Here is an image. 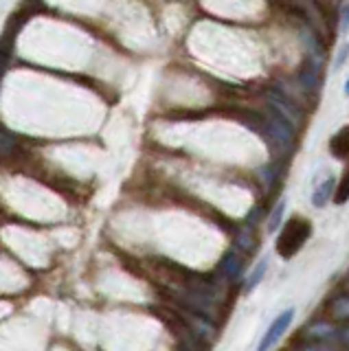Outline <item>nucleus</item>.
I'll list each match as a JSON object with an SVG mask.
<instances>
[{"label":"nucleus","mask_w":349,"mask_h":351,"mask_svg":"<svg viewBox=\"0 0 349 351\" xmlns=\"http://www.w3.org/2000/svg\"><path fill=\"white\" fill-rule=\"evenodd\" d=\"M310 235H312L310 219H305L301 215H294L292 219H288V222L283 224L281 233L277 237V244H275L279 257L292 259L305 246V241L310 239Z\"/></svg>","instance_id":"obj_1"},{"label":"nucleus","mask_w":349,"mask_h":351,"mask_svg":"<svg viewBox=\"0 0 349 351\" xmlns=\"http://www.w3.org/2000/svg\"><path fill=\"white\" fill-rule=\"evenodd\" d=\"M341 31L347 33L349 31V5L343 7V16H341Z\"/></svg>","instance_id":"obj_10"},{"label":"nucleus","mask_w":349,"mask_h":351,"mask_svg":"<svg viewBox=\"0 0 349 351\" xmlns=\"http://www.w3.org/2000/svg\"><path fill=\"white\" fill-rule=\"evenodd\" d=\"M283 208H286V204L279 202V206L275 208V213H272L270 222H268V228H270V230H275V228L279 226V222H281V215H283Z\"/></svg>","instance_id":"obj_9"},{"label":"nucleus","mask_w":349,"mask_h":351,"mask_svg":"<svg viewBox=\"0 0 349 351\" xmlns=\"http://www.w3.org/2000/svg\"><path fill=\"white\" fill-rule=\"evenodd\" d=\"M332 191H334V180H332V178H327L325 182H321V186H319V189H316L314 195H312L314 206H325L327 200H330Z\"/></svg>","instance_id":"obj_4"},{"label":"nucleus","mask_w":349,"mask_h":351,"mask_svg":"<svg viewBox=\"0 0 349 351\" xmlns=\"http://www.w3.org/2000/svg\"><path fill=\"white\" fill-rule=\"evenodd\" d=\"M16 152V138L9 132L0 130V156H12Z\"/></svg>","instance_id":"obj_6"},{"label":"nucleus","mask_w":349,"mask_h":351,"mask_svg":"<svg viewBox=\"0 0 349 351\" xmlns=\"http://www.w3.org/2000/svg\"><path fill=\"white\" fill-rule=\"evenodd\" d=\"M264 272H266V259H264V261H259V268H257L253 274H250V279H248V290H250V288H255V285L261 281V277H264Z\"/></svg>","instance_id":"obj_8"},{"label":"nucleus","mask_w":349,"mask_h":351,"mask_svg":"<svg viewBox=\"0 0 349 351\" xmlns=\"http://www.w3.org/2000/svg\"><path fill=\"white\" fill-rule=\"evenodd\" d=\"M222 272L228 279H235L237 274L242 272V261H239V257L233 255V252H228V255L222 259Z\"/></svg>","instance_id":"obj_5"},{"label":"nucleus","mask_w":349,"mask_h":351,"mask_svg":"<svg viewBox=\"0 0 349 351\" xmlns=\"http://www.w3.org/2000/svg\"><path fill=\"white\" fill-rule=\"evenodd\" d=\"M349 160V158H347ZM334 200L338 204H343L345 200H349V165H347V169L343 173V180H341V186H338V191H336V197Z\"/></svg>","instance_id":"obj_7"},{"label":"nucleus","mask_w":349,"mask_h":351,"mask_svg":"<svg viewBox=\"0 0 349 351\" xmlns=\"http://www.w3.org/2000/svg\"><path fill=\"white\" fill-rule=\"evenodd\" d=\"M345 95H349V82L345 84Z\"/></svg>","instance_id":"obj_11"},{"label":"nucleus","mask_w":349,"mask_h":351,"mask_svg":"<svg viewBox=\"0 0 349 351\" xmlns=\"http://www.w3.org/2000/svg\"><path fill=\"white\" fill-rule=\"evenodd\" d=\"M292 318H294V307H288V310H283L275 321H272V325L268 327V332L264 336V340L259 343V349H268L272 345H277L279 343V338L283 336V332L290 327L292 323Z\"/></svg>","instance_id":"obj_2"},{"label":"nucleus","mask_w":349,"mask_h":351,"mask_svg":"<svg viewBox=\"0 0 349 351\" xmlns=\"http://www.w3.org/2000/svg\"><path fill=\"white\" fill-rule=\"evenodd\" d=\"M330 152L332 156L338 160H347L349 158V125L343 130H338L330 141Z\"/></svg>","instance_id":"obj_3"}]
</instances>
